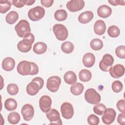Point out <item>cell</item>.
I'll return each mask as SVG.
<instances>
[{"mask_svg": "<svg viewBox=\"0 0 125 125\" xmlns=\"http://www.w3.org/2000/svg\"><path fill=\"white\" fill-rule=\"evenodd\" d=\"M93 111L94 112L98 115H102L106 110V106L103 104H98L93 107Z\"/></svg>", "mask_w": 125, "mask_h": 125, "instance_id": "836d02e7", "label": "cell"}, {"mask_svg": "<svg viewBox=\"0 0 125 125\" xmlns=\"http://www.w3.org/2000/svg\"><path fill=\"white\" fill-rule=\"evenodd\" d=\"M61 112L62 117L66 119H70L74 115L73 107L69 103H63L61 107Z\"/></svg>", "mask_w": 125, "mask_h": 125, "instance_id": "8fae6325", "label": "cell"}, {"mask_svg": "<svg viewBox=\"0 0 125 125\" xmlns=\"http://www.w3.org/2000/svg\"><path fill=\"white\" fill-rule=\"evenodd\" d=\"M95 62V56L91 53H87L83 57V63L86 67H91L93 66Z\"/></svg>", "mask_w": 125, "mask_h": 125, "instance_id": "ffe728a7", "label": "cell"}, {"mask_svg": "<svg viewBox=\"0 0 125 125\" xmlns=\"http://www.w3.org/2000/svg\"><path fill=\"white\" fill-rule=\"evenodd\" d=\"M18 18V13L15 11H12L6 15L5 17V21L7 23L13 24L17 21Z\"/></svg>", "mask_w": 125, "mask_h": 125, "instance_id": "d4e9b609", "label": "cell"}, {"mask_svg": "<svg viewBox=\"0 0 125 125\" xmlns=\"http://www.w3.org/2000/svg\"><path fill=\"white\" fill-rule=\"evenodd\" d=\"M84 99L86 101L92 104H97L101 100L100 95L93 88L87 89L84 93Z\"/></svg>", "mask_w": 125, "mask_h": 125, "instance_id": "277c9868", "label": "cell"}, {"mask_svg": "<svg viewBox=\"0 0 125 125\" xmlns=\"http://www.w3.org/2000/svg\"><path fill=\"white\" fill-rule=\"evenodd\" d=\"M80 80L83 82H87L89 81L92 77L91 72L87 69H82L79 74Z\"/></svg>", "mask_w": 125, "mask_h": 125, "instance_id": "484cf974", "label": "cell"}, {"mask_svg": "<svg viewBox=\"0 0 125 125\" xmlns=\"http://www.w3.org/2000/svg\"><path fill=\"white\" fill-rule=\"evenodd\" d=\"M47 48V45L43 42H37L33 46V51L37 54H42L44 53Z\"/></svg>", "mask_w": 125, "mask_h": 125, "instance_id": "7402d4cb", "label": "cell"}, {"mask_svg": "<svg viewBox=\"0 0 125 125\" xmlns=\"http://www.w3.org/2000/svg\"><path fill=\"white\" fill-rule=\"evenodd\" d=\"M74 45L70 42L66 41L63 42L61 45V49L65 53L70 54L72 53L74 50Z\"/></svg>", "mask_w": 125, "mask_h": 125, "instance_id": "83f0119b", "label": "cell"}, {"mask_svg": "<svg viewBox=\"0 0 125 125\" xmlns=\"http://www.w3.org/2000/svg\"><path fill=\"white\" fill-rule=\"evenodd\" d=\"M106 30V25L104 21L102 20L97 21L94 25V31L98 35H103Z\"/></svg>", "mask_w": 125, "mask_h": 125, "instance_id": "ac0fdd59", "label": "cell"}, {"mask_svg": "<svg viewBox=\"0 0 125 125\" xmlns=\"http://www.w3.org/2000/svg\"><path fill=\"white\" fill-rule=\"evenodd\" d=\"M63 78L65 82L68 84H73L77 81L76 74L72 71H68L65 72Z\"/></svg>", "mask_w": 125, "mask_h": 125, "instance_id": "603a6c76", "label": "cell"}, {"mask_svg": "<svg viewBox=\"0 0 125 125\" xmlns=\"http://www.w3.org/2000/svg\"><path fill=\"white\" fill-rule=\"evenodd\" d=\"M107 33L108 35L113 38H116L119 36L120 31L119 28L116 25H111L107 29Z\"/></svg>", "mask_w": 125, "mask_h": 125, "instance_id": "d6a6232c", "label": "cell"}, {"mask_svg": "<svg viewBox=\"0 0 125 125\" xmlns=\"http://www.w3.org/2000/svg\"><path fill=\"white\" fill-rule=\"evenodd\" d=\"M84 4V1L83 0H72L67 2L66 7L70 12H75L82 10Z\"/></svg>", "mask_w": 125, "mask_h": 125, "instance_id": "7c38bea8", "label": "cell"}, {"mask_svg": "<svg viewBox=\"0 0 125 125\" xmlns=\"http://www.w3.org/2000/svg\"><path fill=\"white\" fill-rule=\"evenodd\" d=\"M23 2L25 5H32L35 2V0H23Z\"/></svg>", "mask_w": 125, "mask_h": 125, "instance_id": "f6af8a7d", "label": "cell"}, {"mask_svg": "<svg viewBox=\"0 0 125 125\" xmlns=\"http://www.w3.org/2000/svg\"><path fill=\"white\" fill-rule=\"evenodd\" d=\"M46 116L50 121V125H62L60 113L56 109L54 108L50 109L46 113Z\"/></svg>", "mask_w": 125, "mask_h": 125, "instance_id": "9c48e42d", "label": "cell"}, {"mask_svg": "<svg viewBox=\"0 0 125 125\" xmlns=\"http://www.w3.org/2000/svg\"><path fill=\"white\" fill-rule=\"evenodd\" d=\"M91 48L95 51H98L101 49L103 46V42L100 39H94L90 42V43Z\"/></svg>", "mask_w": 125, "mask_h": 125, "instance_id": "4dcf8cb0", "label": "cell"}, {"mask_svg": "<svg viewBox=\"0 0 125 125\" xmlns=\"http://www.w3.org/2000/svg\"><path fill=\"white\" fill-rule=\"evenodd\" d=\"M35 37L34 35L30 33L25 37L22 40L19 42L17 44L18 50L23 53L29 52L32 47V45L34 42Z\"/></svg>", "mask_w": 125, "mask_h": 125, "instance_id": "7a4b0ae2", "label": "cell"}, {"mask_svg": "<svg viewBox=\"0 0 125 125\" xmlns=\"http://www.w3.org/2000/svg\"><path fill=\"white\" fill-rule=\"evenodd\" d=\"M45 14L44 9L40 6L30 9L28 13V16L32 21H38L42 19Z\"/></svg>", "mask_w": 125, "mask_h": 125, "instance_id": "5b68a950", "label": "cell"}, {"mask_svg": "<svg viewBox=\"0 0 125 125\" xmlns=\"http://www.w3.org/2000/svg\"><path fill=\"white\" fill-rule=\"evenodd\" d=\"M61 83V78L57 76H54L49 77L47 80L46 87L52 92H57Z\"/></svg>", "mask_w": 125, "mask_h": 125, "instance_id": "ba28073f", "label": "cell"}, {"mask_svg": "<svg viewBox=\"0 0 125 125\" xmlns=\"http://www.w3.org/2000/svg\"><path fill=\"white\" fill-rule=\"evenodd\" d=\"M114 62V59L112 55L106 54L103 57L99 63L100 68L104 72H108L112 67Z\"/></svg>", "mask_w": 125, "mask_h": 125, "instance_id": "52a82bcc", "label": "cell"}, {"mask_svg": "<svg viewBox=\"0 0 125 125\" xmlns=\"http://www.w3.org/2000/svg\"><path fill=\"white\" fill-rule=\"evenodd\" d=\"M20 116L18 112H13L9 114L7 117L8 121L9 123L15 125L18 124L20 120Z\"/></svg>", "mask_w": 125, "mask_h": 125, "instance_id": "f1b7e54d", "label": "cell"}, {"mask_svg": "<svg viewBox=\"0 0 125 125\" xmlns=\"http://www.w3.org/2000/svg\"><path fill=\"white\" fill-rule=\"evenodd\" d=\"M32 81L35 82L39 84V85H40L41 89H42V87L43 86V84H44V81L42 78L39 77H36V78H34L32 80Z\"/></svg>", "mask_w": 125, "mask_h": 125, "instance_id": "ee69618b", "label": "cell"}, {"mask_svg": "<svg viewBox=\"0 0 125 125\" xmlns=\"http://www.w3.org/2000/svg\"><path fill=\"white\" fill-rule=\"evenodd\" d=\"M109 71L111 77L114 78L118 79L124 75L125 67L122 64H117L111 67Z\"/></svg>", "mask_w": 125, "mask_h": 125, "instance_id": "9a60e30c", "label": "cell"}, {"mask_svg": "<svg viewBox=\"0 0 125 125\" xmlns=\"http://www.w3.org/2000/svg\"><path fill=\"white\" fill-rule=\"evenodd\" d=\"M17 107L16 101L13 98H8L4 102V107L8 111H13Z\"/></svg>", "mask_w": 125, "mask_h": 125, "instance_id": "4316f807", "label": "cell"}, {"mask_svg": "<svg viewBox=\"0 0 125 125\" xmlns=\"http://www.w3.org/2000/svg\"><path fill=\"white\" fill-rule=\"evenodd\" d=\"M17 70L21 75H34L39 72L38 65L33 62L22 61L18 64Z\"/></svg>", "mask_w": 125, "mask_h": 125, "instance_id": "6da1fadb", "label": "cell"}, {"mask_svg": "<svg viewBox=\"0 0 125 125\" xmlns=\"http://www.w3.org/2000/svg\"><path fill=\"white\" fill-rule=\"evenodd\" d=\"M83 89V84L80 83H75L70 87V92L73 95L78 96L82 93Z\"/></svg>", "mask_w": 125, "mask_h": 125, "instance_id": "cb8c5ba5", "label": "cell"}, {"mask_svg": "<svg viewBox=\"0 0 125 125\" xmlns=\"http://www.w3.org/2000/svg\"><path fill=\"white\" fill-rule=\"evenodd\" d=\"M11 2L12 4L14 5L15 6L18 8H21L25 5L23 2V0H13L11 1Z\"/></svg>", "mask_w": 125, "mask_h": 125, "instance_id": "60d3db41", "label": "cell"}, {"mask_svg": "<svg viewBox=\"0 0 125 125\" xmlns=\"http://www.w3.org/2000/svg\"><path fill=\"white\" fill-rule=\"evenodd\" d=\"M7 91L11 95H15L19 92V87L16 84L10 83L7 86Z\"/></svg>", "mask_w": 125, "mask_h": 125, "instance_id": "e575fe53", "label": "cell"}, {"mask_svg": "<svg viewBox=\"0 0 125 125\" xmlns=\"http://www.w3.org/2000/svg\"><path fill=\"white\" fill-rule=\"evenodd\" d=\"M21 113L23 119L25 121H29L31 120L34 116V109L32 105L27 104L22 107Z\"/></svg>", "mask_w": 125, "mask_h": 125, "instance_id": "5bb4252c", "label": "cell"}, {"mask_svg": "<svg viewBox=\"0 0 125 125\" xmlns=\"http://www.w3.org/2000/svg\"><path fill=\"white\" fill-rule=\"evenodd\" d=\"M67 17V13L64 9H59L56 11L54 14L55 19L58 21H63Z\"/></svg>", "mask_w": 125, "mask_h": 125, "instance_id": "f546056e", "label": "cell"}, {"mask_svg": "<svg viewBox=\"0 0 125 125\" xmlns=\"http://www.w3.org/2000/svg\"><path fill=\"white\" fill-rule=\"evenodd\" d=\"M2 67L6 71L12 70L15 65V62L14 59L11 57H6L2 62Z\"/></svg>", "mask_w": 125, "mask_h": 125, "instance_id": "e0dca14e", "label": "cell"}, {"mask_svg": "<svg viewBox=\"0 0 125 125\" xmlns=\"http://www.w3.org/2000/svg\"><path fill=\"white\" fill-rule=\"evenodd\" d=\"M98 15L102 18H106L110 16L112 13L111 8L106 5H102L97 10Z\"/></svg>", "mask_w": 125, "mask_h": 125, "instance_id": "2e32d148", "label": "cell"}, {"mask_svg": "<svg viewBox=\"0 0 125 125\" xmlns=\"http://www.w3.org/2000/svg\"><path fill=\"white\" fill-rule=\"evenodd\" d=\"M40 89L41 88L39 84L33 81L29 83L26 86V92L28 95L31 96L37 94Z\"/></svg>", "mask_w": 125, "mask_h": 125, "instance_id": "44dd1931", "label": "cell"}, {"mask_svg": "<svg viewBox=\"0 0 125 125\" xmlns=\"http://www.w3.org/2000/svg\"><path fill=\"white\" fill-rule=\"evenodd\" d=\"M11 1L7 0H0V12L4 14L10 10L11 6Z\"/></svg>", "mask_w": 125, "mask_h": 125, "instance_id": "1f68e13d", "label": "cell"}, {"mask_svg": "<svg viewBox=\"0 0 125 125\" xmlns=\"http://www.w3.org/2000/svg\"><path fill=\"white\" fill-rule=\"evenodd\" d=\"M88 124L90 125H97L100 123L99 118L94 114H91L87 117Z\"/></svg>", "mask_w": 125, "mask_h": 125, "instance_id": "74e56055", "label": "cell"}, {"mask_svg": "<svg viewBox=\"0 0 125 125\" xmlns=\"http://www.w3.org/2000/svg\"><path fill=\"white\" fill-rule=\"evenodd\" d=\"M41 2L42 5L45 7H49L52 6L54 0H41Z\"/></svg>", "mask_w": 125, "mask_h": 125, "instance_id": "7bdbcfd3", "label": "cell"}, {"mask_svg": "<svg viewBox=\"0 0 125 125\" xmlns=\"http://www.w3.org/2000/svg\"><path fill=\"white\" fill-rule=\"evenodd\" d=\"M94 15L92 12L86 11L80 14L78 17L79 21L82 24H86L90 21L93 18Z\"/></svg>", "mask_w": 125, "mask_h": 125, "instance_id": "d6986e66", "label": "cell"}, {"mask_svg": "<svg viewBox=\"0 0 125 125\" xmlns=\"http://www.w3.org/2000/svg\"><path fill=\"white\" fill-rule=\"evenodd\" d=\"M113 91L116 93L121 92L123 89V85L122 83L119 81H115L113 82L111 85Z\"/></svg>", "mask_w": 125, "mask_h": 125, "instance_id": "d590c367", "label": "cell"}, {"mask_svg": "<svg viewBox=\"0 0 125 125\" xmlns=\"http://www.w3.org/2000/svg\"><path fill=\"white\" fill-rule=\"evenodd\" d=\"M102 117L103 122L106 125L112 124L115 120L116 112L115 110L111 108H106Z\"/></svg>", "mask_w": 125, "mask_h": 125, "instance_id": "30bf717a", "label": "cell"}, {"mask_svg": "<svg viewBox=\"0 0 125 125\" xmlns=\"http://www.w3.org/2000/svg\"><path fill=\"white\" fill-rule=\"evenodd\" d=\"M52 104L51 98L47 95L42 96L39 100V106L41 110L44 113L48 112L50 109Z\"/></svg>", "mask_w": 125, "mask_h": 125, "instance_id": "4fadbf2b", "label": "cell"}, {"mask_svg": "<svg viewBox=\"0 0 125 125\" xmlns=\"http://www.w3.org/2000/svg\"><path fill=\"white\" fill-rule=\"evenodd\" d=\"M116 106L118 109L122 113H125V100L121 99L118 101L116 104Z\"/></svg>", "mask_w": 125, "mask_h": 125, "instance_id": "f35d334b", "label": "cell"}, {"mask_svg": "<svg viewBox=\"0 0 125 125\" xmlns=\"http://www.w3.org/2000/svg\"><path fill=\"white\" fill-rule=\"evenodd\" d=\"M116 56L121 59L125 58V46L124 45H120L118 46L115 50Z\"/></svg>", "mask_w": 125, "mask_h": 125, "instance_id": "8d00e7d4", "label": "cell"}, {"mask_svg": "<svg viewBox=\"0 0 125 125\" xmlns=\"http://www.w3.org/2000/svg\"><path fill=\"white\" fill-rule=\"evenodd\" d=\"M117 122L121 125H124L125 124V113H122L118 115L117 117Z\"/></svg>", "mask_w": 125, "mask_h": 125, "instance_id": "b9f144b4", "label": "cell"}, {"mask_svg": "<svg viewBox=\"0 0 125 125\" xmlns=\"http://www.w3.org/2000/svg\"><path fill=\"white\" fill-rule=\"evenodd\" d=\"M108 2L112 5H124L125 4V0H108Z\"/></svg>", "mask_w": 125, "mask_h": 125, "instance_id": "ab89813d", "label": "cell"}, {"mask_svg": "<svg viewBox=\"0 0 125 125\" xmlns=\"http://www.w3.org/2000/svg\"><path fill=\"white\" fill-rule=\"evenodd\" d=\"M15 30L18 36L21 38H24L30 33L31 28L28 21L25 20H21L15 26Z\"/></svg>", "mask_w": 125, "mask_h": 125, "instance_id": "3957f363", "label": "cell"}, {"mask_svg": "<svg viewBox=\"0 0 125 125\" xmlns=\"http://www.w3.org/2000/svg\"><path fill=\"white\" fill-rule=\"evenodd\" d=\"M53 31L56 38L59 41H64L68 37L67 29L63 24H55L53 27Z\"/></svg>", "mask_w": 125, "mask_h": 125, "instance_id": "8992f818", "label": "cell"}]
</instances>
